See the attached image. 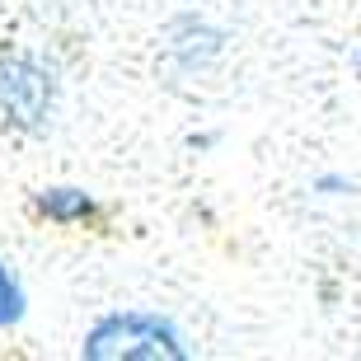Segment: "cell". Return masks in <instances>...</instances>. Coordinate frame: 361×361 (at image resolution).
I'll use <instances>...</instances> for the list:
<instances>
[{
    "mask_svg": "<svg viewBox=\"0 0 361 361\" xmlns=\"http://www.w3.org/2000/svg\"><path fill=\"white\" fill-rule=\"evenodd\" d=\"M38 212L56 226H80V221L94 216V202L80 188H47V192H38Z\"/></svg>",
    "mask_w": 361,
    "mask_h": 361,
    "instance_id": "obj_3",
    "label": "cell"
},
{
    "mask_svg": "<svg viewBox=\"0 0 361 361\" xmlns=\"http://www.w3.org/2000/svg\"><path fill=\"white\" fill-rule=\"evenodd\" d=\"M85 357L90 361H122V357H141V361H178L183 343L164 319L155 314H113L85 338Z\"/></svg>",
    "mask_w": 361,
    "mask_h": 361,
    "instance_id": "obj_1",
    "label": "cell"
},
{
    "mask_svg": "<svg viewBox=\"0 0 361 361\" xmlns=\"http://www.w3.org/2000/svg\"><path fill=\"white\" fill-rule=\"evenodd\" d=\"M52 113V75L24 56L0 61V122L10 127H42Z\"/></svg>",
    "mask_w": 361,
    "mask_h": 361,
    "instance_id": "obj_2",
    "label": "cell"
},
{
    "mask_svg": "<svg viewBox=\"0 0 361 361\" xmlns=\"http://www.w3.org/2000/svg\"><path fill=\"white\" fill-rule=\"evenodd\" d=\"M24 319V291H19V281L14 272L0 263V329H10V324Z\"/></svg>",
    "mask_w": 361,
    "mask_h": 361,
    "instance_id": "obj_4",
    "label": "cell"
}]
</instances>
